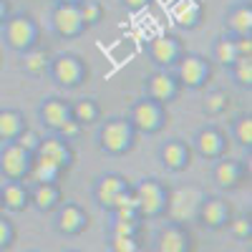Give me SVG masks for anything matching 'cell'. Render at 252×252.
Returning <instances> with one entry per match:
<instances>
[{
	"instance_id": "6da1fadb",
	"label": "cell",
	"mask_w": 252,
	"mask_h": 252,
	"mask_svg": "<svg viewBox=\"0 0 252 252\" xmlns=\"http://www.w3.org/2000/svg\"><path fill=\"white\" fill-rule=\"evenodd\" d=\"M134 197H136L139 209H141V212H146V215H154L157 209L161 207V189H159L154 182L141 184V187H139V192H136Z\"/></svg>"
},
{
	"instance_id": "7a4b0ae2",
	"label": "cell",
	"mask_w": 252,
	"mask_h": 252,
	"mask_svg": "<svg viewBox=\"0 0 252 252\" xmlns=\"http://www.w3.org/2000/svg\"><path fill=\"white\" fill-rule=\"evenodd\" d=\"M159 252H184L187 250V235L182 232L179 227L169 224L159 232V242H157Z\"/></svg>"
},
{
	"instance_id": "3957f363",
	"label": "cell",
	"mask_w": 252,
	"mask_h": 252,
	"mask_svg": "<svg viewBox=\"0 0 252 252\" xmlns=\"http://www.w3.org/2000/svg\"><path fill=\"white\" fill-rule=\"evenodd\" d=\"M194 199H199V194L197 192H192V189H179V192L172 197V215L177 217V220H187V217H192L194 215Z\"/></svg>"
},
{
	"instance_id": "277c9868",
	"label": "cell",
	"mask_w": 252,
	"mask_h": 252,
	"mask_svg": "<svg viewBox=\"0 0 252 252\" xmlns=\"http://www.w3.org/2000/svg\"><path fill=\"white\" fill-rule=\"evenodd\" d=\"M126 141H129V126H126V124L116 121V124L106 126V131H103V144H106L109 149L119 152V149L126 146Z\"/></svg>"
},
{
	"instance_id": "5b68a950",
	"label": "cell",
	"mask_w": 252,
	"mask_h": 252,
	"mask_svg": "<svg viewBox=\"0 0 252 252\" xmlns=\"http://www.w3.org/2000/svg\"><path fill=\"white\" fill-rule=\"evenodd\" d=\"M3 169L8 174H20L26 169V149L20 146H10V149L3 152Z\"/></svg>"
},
{
	"instance_id": "8992f818",
	"label": "cell",
	"mask_w": 252,
	"mask_h": 252,
	"mask_svg": "<svg viewBox=\"0 0 252 252\" xmlns=\"http://www.w3.org/2000/svg\"><path fill=\"white\" fill-rule=\"evenodd\" d=\"M56 26H58L61 33H73V31L81 26V15H78V10L71 8V5L58 8V13H56Z\"/></svg>"
},
{
	"instance_id": "52a82bcc",
	"label": "cell",
	"mask_w": 252,
	"mask_h": 252,
	"mask_svg": "<svg viewBox=\"0 0 252 252\" xmlns=\"http://www.w3.org/2000/svg\"><path fill=\"white\" fill-rule=\"evenodd\" d=\"M81 227H83V215L76 207H66L58 215V229L61 232H78Z\"/></svg>"
},
{
	"instance_id": "ba28073f",
	"label": "cell",
	"mask_w": 252,
	"mask_h": 252,
	"mask_svg": "<svg viewBox=\"0 0 252 252\" xmlns=\"http://www.w3.org/2000/svg\"><path fill=\"white\" fill-rule=\"evenodd\" d=\"M224 204L220 202V199H209V202H204V207H202V220H204V224H209V227H220L222 222H224Z\"/></svg>"
},
{
	"instance_id": "9c48e42d",
	"label": "cell",
	"mask_w": 252,
	"mask_h": 252,
	"mask_svg": "<svg viewBox=\"0 0 252 252\" xmlns=\"http://www.w3.org/2000/svg\"><path fill=\"white\" fill-rule=\"evenodd\" d=\"M197 13H199L197 0H179V3L174 5V20H177V23H182V26L194 23Z\"/></svg>"
},
{
	"instance_id": "30bf717a",
	"label": "cell",
	"mask_w": 252,
	"mask_h": 252,
	"mask_svg": "<svg viewBox=\"0 0 252 252\" xmlns=\"http://www.w3.org/2000/svg\"><path fill=\"white\" fill-rule=\"evenodd\" d=\"M31 26H28V20H23V18H15L13 23H10V28H8V35H10V43L13 46H26L28 40H31Z\"/></svg>"
},
{
	"instance_id": "8fae6325",
	"label": "cell",
	"mask_w": 252,
	"mask_h": 252,
	"mask_svg": "<svg viewBox=\"0 0 252 252\" xmlns=\"http://www.w3.org/2000/svg\"><path fill=\"white\" fill-rule=\"evenodd\" d=\"M40 157H43V159H51L56 166H61V164L68 161V152L63 149L61 141H56V139H48L43 146H40Z\"/></svg>"
},
{
	"instance_id": "7c38bea8",
	"label": "cell",
	"mask_w": 252,
	"mask_h": 252,
	"mask_svg": "<svg viewBox=\"0 0 252 252\" xmlns=\"http://www.w3.org/2000/svg\"><path fill=\"white\" fill-rule=\"evenodd\" d=\"M121 192H124V184L116 177H109V179H103L101 187H98V199H101V204H114V199Z\"/></svg>"
},
{
	"instance_id": "4fadbf2b",
	"label": "cell",
	"mask_w": 252,
	"mask_h": 252,
	"mask_svg": "<svg viewBox=\"0 0 252 252\" xmlns=\"http://www.w3.org/2000/svg\"><path fill=\"white\" fill-rule=\"evenodd\" d=\"M182 78L187 81V83H199L202 81V76H204V66H202V61L199 58H187L184 63H182Z\"/></svg>"
},
{
	"instance_id": "5bb4252c",
	"label": "cell",
	"mask_w": 252,
	"mask_h": 252,
	"mask_svg": "<svg viewBox=\"0 0 252 252\" xmlns=\"http://www.w3.org/2000/svg\"><path fill=\"white\" fill-rule=\"evenodd\" d=\"M134 119L139 126H144V129H154L157 126V109H154V103H141V106H136L134 111Z\"/></svg>"
},
{
	"instance_id": "9a60e30c",
	"label": "cell",
	"mask_w": 252,
	"mask_h": 252,
	"mask_svg": "<svg viewBox=\"0 0 252 252\" xmlns=\"http://www.w3.org/2000/svg\"><path fill=\"white\" fill-rule=\"evenodd\" d=\"M56 172H58V166H56L51 159H43V157H40V159L35 161V166H33V177H35L38 182H43V184H48V182L56 177Z\"/></svg>"
},
{
	"instance_id": "2e32d148",
	"label": "cell",
	"mask_w": 252,
	"mask_h": 252,
	"mask_svg": "<svg viewBox=\"0 0 252 252\" xmlns=\"http://www.w3.org/2000/svg\"><path fill=\"white\" fill-rule=\"evenodd\" d=\"M56 73L63 83H73L78 78V66H76V61L73 58H61L58 61V66H56Z\"/></svg>"
},
{
	"instance_id": "e0dca14e",
	"label": "cell",
	"mask_w": 252,
	"mask_h": 252,
	"mask_svg": "<svg viewBox=\"0 0 252 252\" xmlns=\"http://www.w3.org/2000/svg\"><path fill=\"white\" fill-rule=\"evenodd\" d=\"M46 121L51 124V126H63L66 124V106H63L61 101H51V103H46Z\"/></svg>"
},
{
	"instance_id": "ac0fdd59",
	"label": "cell",
	"mask_w": 252,
	"mask_h": 252,
	"mask_svg": "<svg viewBox=\"0 0 252 252\" xmlns=\"http://www.w3.org/2000/svg\"><path fill=\"white\" fill-rule=\"evenodd\" d=\"M3 199H5L8 207L18 209V207L26 204V192H23V189H20L18 184H8V187L3 189Z\"/></svg>"
},
{
	"instance_id": "d6986e66",
	"label": "cell",
	"mask_w": 252,
	"mask_h": 252,
	"mask_svg": "<svg viewBox=\"0 0 252 252\" xmlns=\"http://www.w3.org/2000/svg\"><path fill=\"white\" fill-rule=\"evenodd\" d=\"M174 53H177V48H174V43L169 38H157L154 40V56H157V61L166 63V61H172Z\"/></svg>"
},
{
	"instance_id": "ffe728a7",
	"label": "cell",
	"mask_w": 252,
	"mask_h": 252,
	"mask_svg": "<svg viewBox=\"0 0 252 252\" xmlns=\"http://www.w3.org/2000/svg\"><path fill=\"white\" fill-rule=\"evenodd\" d=\"M199 149H202V154H215L217 149H220V136L215 134V131H204L202 136H199Z\"/></svg>"
},
{
	"instance_id": "44dd1931",
	"label": "cell",
	"mask_w": 252,
	"mask_h": 252,
	"mask_svg": "<svg viewBox=\"0 0 252 252\" xmlns=\"http://www.w3.org/2000/svg\"><path fill=\"white\" fill-rule=\"evenodd\" d=\"M152 94L157 98H166L172 94V81L166 78V76H154L152 78Z\"/></svg>"
},
{
	"instance_id": "7402d4cb",
	"label": "cell",
	"mask_w": 252,
	"mask_h": 252,
	"mask_svg": "<svg viewBox=\"0 0 252 252\" xmlns=\"http://www.w3.org/2000/svg\"><path fill=\"white\" fill-rule=\"evenodd\" d=\"M53 202H56V189H53L51 184H43V187L35 192V204H38L40 209H46V207H51Z\"/></svg>"
},
{
	"instance_id": "603a6c76",
	"label": "cell",
	"mask_w": 252,
	"mask_h": 252,
	"mask_svg": "<svg viewBox=\"0 0 252 252\" xmlns=\"http://www.w3.org/2000/svg\"><path fill=\"white\" fill-rule=\"evenodd\" d=\"M18 116L15 114H0V136H13L18 131Z\"/></svg>"
},
{
	"instance_id": "cb8c5ba5",
	"label": "cell",
	"mask_w": 252,
	"mask_h": 252,
	"mask_svg": "<svg viewBox=\"0 0 252 252\" xmlns=\"http://www.w3.org/2000/svg\"><path fill=\"white\" fill-rule=\"evenodd\" d=\"M217 179H220V184H232L235 179H237V166L232 164V161H224V164H220V169H217Z\"/></svg>"
},
{
	"instance_id": "d4e9b609",
	"label": "cell",
	"mask_w": 252,
	"mask_h": 252,
	"mask_svg": "<svg viewBox=\"0 0 252 252\" xmlns=\"http://www.w3.org/2000/svg\"><path fill=\"white\" fill-rule=\"evenodd\" d=\"M111 250L114 252H139V245L134 237H111Z\"/></svg>"
},
{
	"instance_id": "484cf974",
	"label": "cell",
	"mask_w": 252,
	"mask_h": 252,
	"mask_svg": "<svg viewBox=\"0 0 252 252\" xmlns=\"http://www.w3.org/2000/svg\"><path fill=\"white\" fill-rule=\"evenodd\" d=\"M164 159H166V164H169V166H179L182 159H184L182 146H179V144H169V146L164 149Z\"/></svg>"
},
{
	"instance_id": "4316f807",
	"label": "cell",
	"mask_w": 252,
	"mask_h": 252,
	"mask_svg": "<svg viewBox=\"0 0 252 252\" xmlns=\"http://www.w3.org/2000/svg\"><path fill=\"white\" fill-rule=\"evenodd\" d=\"M134 229L136 224L134 222H114V229H111V237H134Z\"/></svg>"
},
{
	"instance_id": "83f0119b",
	"label": "cell",
	"mask_w": 252,
	"mask_h": 252,
	"mask_svg": "<svg viewBox=\"0 0 252 252\" xmlns=\"http://www.w3.org/2000/svg\"><path fill=\"white\" fill-rule=\"evenodd\" d=\"M217 58L229 63V61H235L237 58V51H235V43H229V40H222V43L217 46Z\"/></svg>"
},
{
	"instance_id": "f1b7e54d",
	"label": "cell",
	"mask_w": 252,
	"mask_h": 252,
	"mask_svg": "<svg viewBox=\"0 0 252 252\" xmlns=\"http://www.w3.org/2000/svg\"><path fill=\"white\" fill-rule=\"evenodd\" d=\"M224 103H227V96L215 91L207 96V111H220V109H224Z\"/></svg>"
},
{
	"instance_id": "f546056e",
	"label": "cell",
	"mask_w": 252,
	"mask_h": 252,
	"mask_svg": "<svg viewBox=\"0 0 252 252\" xmlns=\"http://www.w3.org/2000/svg\"><path fill=\"white\" fill-rule=\"evenodd\" d=\"M232 28H237V31H247L250 28V10L247 8H242V10H237L232 15Z\"/></svg>"
},
{
	"instance_id": "4dcf8cb0",
	"label": "cell",
	"mask_w": 252,
	"mask_h": 252,
	"mask_svg": "<svg viewBox=\"0 0 252 252\" xmlns=\"http://www.w3.org/2000/svg\"><path fill=\"white\" fill-rule=\"evenodd\" d=\"M237 78H240L242 83H250V78H252V66H250V58H240V61H237Z\"/></svg>"
},
{
	"instance_id": "1f68e13d",
	"label": "cell",
	"mask_w": 252,
	"mask_h": 252,
	"mask_svg": "<svg viewBox=\"0 0 252 252\" xmlns=\"http://www.w3.org/2000/svg\"><path fill=\"white\" fill-rule=\"evenodd\" d=\"M26 66L31 68V71H40L46 66V56L43 53H31L28 58H26Z\"/></svg>"
},
{
	"instance_id": "d6a6232c",
	"label": "cell",
	"mask_w": 252,
	"mask_h": 252,
	"mask_svg": "<svg viewBox=\"0 0 252 252\" xmlns=\"http://www.w3.org/2000/svg\"><path fill=\"white\" fill-rule=\"evenodd\" d=\"M76 114H78V119H81V121H91L96 111H94V106H91L89 101H81L78 106H76Z\"/></svg>"
},
{
	"instance_id": "836d02e7",
	"label": "cell",
	"mask_w": 252,
	"mask_h": 252,
	"mask_svg": "<svg viewBox=\"0 0 252 252\" xmlns=\"http://www.w3.org/2000/svg\"><path fill=\"white\" fill-rule=\"evenodd\" d=\"M237 136H240L242 144H250L252 141V124H250V119H242L240 129H237Z\"/></svg>"
},
{
	"instance_id": "e575fe53",
	"label": "cell",
	"mask_w": 252,
	"mask_h": 252,
	"mask_svg": "<svg viewBox=\"0 0 252 252\" xmlns=\"http://www.w3.org/2000/svg\"><path fill=\"white\" fill-rule=\"evenodd\" d=\"M232 232H235L237 237H247V235H250V222H247V220H237V222L232 224Z\"/></svg>"
},
{
	"instance_id": "d590c367",
	"label": "cell",
	"mask_w": 252,
	"mask_h": 252,
	"mask_svg": "<svg viewBox=\"0 0 252 252\" xmlns=\"http://www.w3.org/2000/svg\"><path fill=\"white\" fill-rule=\"evenodd\" d=\"M10 245V227L5 220H0V247H8Z\"/></svg>"
},
{
	"instance_id": "8d00e7d4",
	"label": "cell",
	"mask_w": 252,
	"mask_h": 252,
	"mask_svg": "<svg viewBox=\"0 0 252 252\" xmlns=\"http://www.w3.org/2000/svg\"><path fill=\"white\" fill-rule=\"evenodd\" d=\"M78 15H81V20H96V15H98V8L89 3V5H83V10H81Z\"/></svg>"
},
{
	"instance_id": "74e56055",
	"label": "cell",
	"mask_w": 252,
	"mask_h": 252,
	"mask_svg": "<svg viewBox=\"0 0 252 252\" xmlns=\"http://www.w3.org/2000/svg\"><path fill=\"white\" fill-rule=\"evenodd\" d=\"M61 129H63V134H66V136H76V134H78V124H76V121H66Z\"/></svg>"
},
{
	"instance_id": "f35d334b",
	"label": "cell",
	"mask_w": 252,
	"mask_h": 252,
	"mask_svg": "<svg viewBox=\"0 0 252 252\" xmlns=\"http://www.w3.org/2000/svg\"><path fill=\"white\" fill-rule=\"evenodd\" d=\"M31 146H35V134H26L20 139V149H31Z\"/></svg>"
},
{
	"instance_id": "ab89813d",
	"label": "cell",
	"mask_w": 252,
	"mask_h": 252,
	"mask_svg": "<svg viewBox=\"0 0 252 252\" xmlns=\"http://www.w3.org/2000/svg\"><path fill=\"white\" fill-rule=\"evenodd\" d=\"M126 3H129V5H141L144 0H126Z\"/></svg>"
},
{
	"instance_id": "60d3db41",
	"label": "cell",
	"mask_w": 252,
	"mask_h": 252,
	"mask_svg": "<svg viewBox=\"0 0 252 252\" xmlns=\"http://www.w3.org/2000/svg\"><path fill=\"white\" fill-rule=\"evenodd\" d=\"M0 15H3V5H0Z\"/></svg>"
}]
</instances>
